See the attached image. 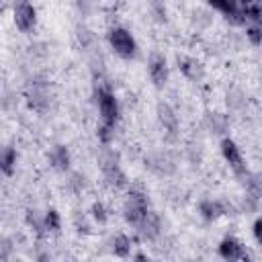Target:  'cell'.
Here are the masks:
<instances>
[{
  "instance_id": "obj_9",
  "label": "cell",
  "mask_w": 262,
  "mask_h": 262,
  "mask_svg": "<svg viewBox=\"0 0 262 262\" xmlns=\"http://www.w3.org/2000/svg\"><path fill=\"white\" fill-rule=\"evenodd\" d=\"M219 256L225 258V260H246V252H244V246L235 239V237H225L219 242Z\"/></svg>"
},
{
  "instance_id": "obj_15",
  "label": "cell",
  "mask_w": 262,
  "mask_h": 262,
  "mask_svg": "<svg viewBox=\"0 0 262 262\" xmlns=\"http://www.w3.org/2000/svg\"><path fill=\"white\" fill-rule=\"evenodd\" d=\"M0 168H2V172H4L6 176H12V172H14V168H16V149H14L12 145L4 147L2 158H0Z\"/></svg>"
},
{
  "instance_id": "obj_6",
  "label": "cell",
  "mask_w": 262,
  "mask_h": 262,
  "mask_svg": "<svg viewBox=\"0 0 262 262\" xmlns=\"http://www.w3.org/2000/svg\"><path fill=\"white\" fill-rule=\"evenodd\" d=\"M221 154L225 158V162L229 164V168L235 172V174H244L246 172V164H244V158H242V151L237 147V143L229 137H225L221 141Z\"/></svg>"
},
{
  "instance_id": "obj_2",
  "label": "cell",
  "mask_w": 262,
  "mask_h": 262,
  "mask_svg": "<svg viewBox=\"0 0 262 262\" xmlns=\"http://www.w3.org/2000/svg\"><path fill=\"white\" fill-rule=\"evenodd\" d=\"M94 96H96V106H98V113H100V121L115 127V123L119 121V104H117L115 94L106 86L100 84L94 90Z\"/></svg>"
},
{
  "instance_id": "obj_22",
  "label": "cell",
  "mask_w": 262,
  "mask_h": 262,
  "mask_svg": "<svg viewBox=\"0 0 262 262\" xmlns=\"http://www.w3.org/2000/svg\"><path fill=\"white\" fill-rule=\"evenodd\" d=\"M239 2V8H248V6H252V4H256L258 0H237Z\"/></svg>"
},
{
  "instance_id": "obj_8",
  "label": "cell",
  "mask_w": 262,
  "mask_h": 262,
  "mask_svg": "<svg viewBox=\"0 0 262 262\" xmlns=\"http://www.w3.org/2000/svg\"><path fill=\"white\" fill-rule=\"evenodd\" d=\"M149 78L156 86H164L166 80H168V63H166V57L160 55V53H154L149 57Z\"/></svg>"
},
{
  "instance_id": "obj_14",
  "label": "cell",
  "mask_w": 262,
  "mask_h": 262,
  "mask_svg": "<svg viewBox=\"0 0 262 262\" xmlns=\"http://www.w3.org/2000/svg\"><path fill=\"white\" fill-rule=\"evenodd\" d=\"M51 164H53V168H57L61 172H66L70 168V154H68V149L63 145H55L53 147V151H51Z\"/></svg>"
},
{
  "instance_id": "obj_12",
  "label": "cell",
  "mask_w": 262,
  "mask_h": 262,
  "mask_svg": "<svg viewBox=\"0 0 262 262\" xmlns=\"http://www.w3.org/2000/svg\"><path fill=\"white\" fill-rule=\"evenodd\" d=\"M178 68H180V72L188 78V80H201L203 78V66L194 59V57H186V55H182V57H178Z\"/></svg>"
},
{
  "instance_id": "obj_20",
  "label": "cell",
  "mask_w": 262,
  "mask_h": 262,
  "mask_svg": "<svg viewBox=\"0 0 262 262\" xmlns=\"http://www.w3.org/2000/svg\"><path fill=\"white\" fill-rule=\"evenodd\" d=\"M113 125H106V123H100V127H98V131H96V135H98V139L102 141V143H111V139H113Z\"/></svg>"
},
{
  "instance_id": "obj_5",
  "label": "cell",
  "mask_w": 262,
  "mask_h": 262,
  "mask_svg": "<svg viewBox=\"0 0 262 262\" xmlns=\"http://www.w3.org/2000/svg\"><path fill=\"white\" fill-rule=\"evenodd\" d=\"M37 23V10L29 0H16L14 2V25L23 33H31Z\"/></svg>"
},
{
  "instance_id": "obj_1",
  "label": "cell",
  "mask_w": 262,
  "mask_h": 262,
  "mask_svg": "<svg viewBox=\"0 0 262 262\" xmlns=\"http://www.w3.org/2000/svg\"><path fill=\"white\" fill-rule=\"evenodd\" d=\"M147 213H149V209H147V196L141 190H129V196H127L125 207H123L125 221L129 225H133V227H137Z\"/></svg>"
},
{
  "instance_id": "obj_23",
  "label": "cell",
  "mask_w": 262,
  "mask_h": 262,
  "mask_svg": "<svg viewBox=\"0 0 262 262\" xmlns=\"http://www.w3.org/2000/svg\"><path fill=\"white\" fill-rule=\"evenodd\" d=\"M258 6H260V8H262V0H258Z\"/></svg>"
},
{
  "instance_id": "obj_21",
  "label": "cell",
  "mask_w": 262,
  "mask_h": 262,
  "mask_svg": "<svg viewBox=\"0 0 262 262\" xmlns=\"http://www.w3.org/2000/svg\"><path fill=\"white\" fill-rule=\"evenodd\" d=\"M252 231H254V237H256V242L262 246V217H258V219L254 221V225H252Z\"/></svg>"
},
{
  "instance_id": "obj_17",
  "label": "cell",
  "mask_w": 262,
  "mask_h": 262,
  "mask_svg": "<svg viewBox=\"0 0 262 262\" xmlns=\"http://www.w3.org/2000/svg\"><path fill=\"white\" fill-rule=\"evenodd\" d=\"M43 221H45V229H47V231H59V227H61L59 213H57L55 209H49V211L45 213Z\"/></svg>"
},
{
  "instance_id": "obj_10",
  "label": "cell",
  "mask_w": 262,
  "mask_h": 262,
  "mask_svg": "<svg viewBox=\"0 0 262 262\" xmlns=\"http://www.w3.org/2000/svg\"><path fill=\"white\" fill-rule=\"evenodd\" d=\"M158 119H160L162 129H164L168 135L174 137L176 131H178V119H176L174 111H172L168 104H160V106H158Z\"/></svg>"
},
{
  "instance_id": "obj_16",
  "label": "cell",
  "mask_w": 262,
  "mask_h": 262,
  "mask_svg": "<svg viewBox=\"0 0 262 262\" xmlns=\"http://www.w3.org/2000/svg\"><path fill=\"white\" fill-rule=\"evenodd\" d=\"M113 252L119 258H127L129 252H131V239L127 235H123V233L115 235V239H113Z\"/></svg>"
},
{
  "instance_id": "obj_3",
  "label": "cell",
  "mask_w": 262,
  "mask_h": 262,
  "mask_svg": "<svg viewBox=\"0 0 262 262\" xmlns=\"http://www.w3.org/2000/svg\"><path fill=\"white\" fill-rule=\"evenodd\" d=\"M108 43L113 47V51L123 57V59H131L135 57V51H137V45H135V39L131 37V33L123 27H113L108 31Z\"/></svg>"
},
{
  "instance_id": "obj_13",
  "label": "cell",
  "mask_w": 262,
  "mask_h": 262,
  "mask_svg": "<svg viewBox=\"0 0 262 262\" xmlns=\"http://www.w3.org/2000/svg\"><path fill=\"white\" fill-rule=\"evenodd\" d=\"M199 213H201L207 221H213V219H217L219 215L225 213V207H223V203H219V201H203V203L199 205Z\"/></svg>"
},
{
  "instance_id": "obj_4",
  "label": "cell",
  "mask_w": 262,
  "mask_h": 262,
  "mask_svg": "<svg viewBox=\"0 0 262 262\" xmlns=\"http://www.w3.org/2000/svg\"><path fill=\"white\" fill-rule=\"evenodd\" d=\"M100 170L106 178V182L115 188H123L127 184V178L123 174V170L119 168V162H117V156L113 151H102L100 154Z\"/></svg>"
},
{
  "instance_id": "obj_11",
  "label": "cell",
  "mask_w": 262,
  "mask_h": 262,
  "mask_svg": "<svg viewBox=\"0 0 262 262\" xmlns=\"http://www.w3.org/2000/svg\"><path fill=\"white\" fill-rule=\"evenodd\" d=\"M137 233L143 237V239H154L158 233H160V219L156 213H147L143 217V221L137 225Z\"/></svg>"
},
{
  "instance_id": "obj_7",
  "label": "cell",
  "mask_w": 262,
  "mask_h": 262,
  "mask_svg": "<svg viewBox=\"0 0 262 262\" xmlns=\"http://www.w3.org/2000/svg\"><path fill=\"white\" fill-rule=\"evenodd\" d=\"M213 8H217L219 12L225 14V18L233 25H242L246 23V16H244V10L239 8V2L237 0H207Z\"/></svg>"
},
{
  "instance_id": "obj_18",
  "label": "cell",
  "mask_w": 262,
  "mask_h": 262,
  "mask_svg": "<svg viewBox=\"0 0 262 262\" xmlns=\"http://www.w3.org/2000/svg\"><path fill=\"white\" fill-rule=\"evenodd\" d=\"M90 213H92V219H94V221H98V223H106V219H108V215H106V209H104V205H102L100 201L92 203V207H90Z\"/></svg>"
},
{
  "instance_id": "obj_19",
  "label": "cell",
  "mask_w": 262,
  "mask_h": 262,
  "mask_svg": "<svg viewBox=\"0 0 262 262\" xmlns=\"http://www.w3.org/2000/svg\"><path fill=\"white\" fill-rule=\"evenodd\" d=\"M246 37L252 45H262V27L260 25H250L246 29Z\"/></svg>"
}]
</instances>
